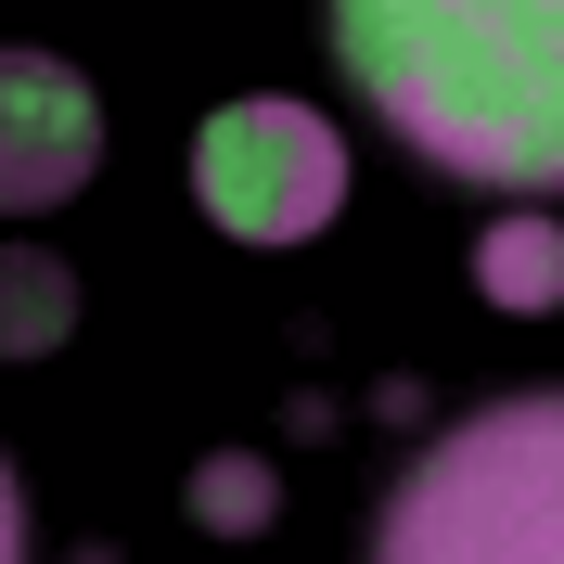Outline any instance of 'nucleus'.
<instances>
[{
  "label": "nucleus",
  "mask_w": 564,
  "mask_h": 564,
  "mask_svg": "<svg viewBox=\"0 0 564 564\" xmlns=\"http://www.w3.org/2000/svg\"><path fill=\"white\" fill-rule=\"evenodd\" d=\"M334 52L423 167L564 193V0H334Z\"/></svg>",
  "instance_id": "obj_1"
},
{
  "label": "nucleus",
  "mask_w": 564,
  "mask_h": 564,
  "mask_svg": "<svg viewBox=\"0 0 564 564\" xmlns=\"http://www.w3.org/2000/svg\"><path fill=\"white\" fill-rule=\"evenodd\" d=\"M386 564H564V398H500L372 513Z\"/></svg>",
  "instance_id": "obj_2"
},
{
  "label": "nucleus",
  "mask_w": 564,
  "mask_h": 564,
  "mask_svg": "<svg viewBox=\"0 0 564 564\" xmlns=\"http://www.w3.org/2000/svg\"><path fill=\"white\" fill-rule=\"evenodd\" d=\"M193 206L231 245H308V231H334V206H347V141H334V116L282 104V90L218 104L193 129Z\"/></svg>",
  "instance_id": "obj_3"
},
{
  "label": "nucleus",
  "mask_w": 564,
  "mask_h": 564,
  "mask_svg": "<svg viewBox=\"0 0 564 564\" xmlns=\"http://www.w3.org/2000/svg\"><path fill=\"white\" fill-rule=\"evenodd\" d=\"M90 167H104V104H90V77H77L65 52L13 39V52H0V206L52 218Z\"/></svg>",
  "instance_id": "obj_4"
},
{
  "label": "nucleus",
  "mask_w": 564,
  "mask_h": 564,
  "mask_svg": "<svg viewBox=\"0 0 564 564\" xmlns=\"http://www.w3.org/2000/svg\"><path fill=\"white\" fill-rule=\"evenodd\" d=\"M475 295H488V308H513V321L564 308V218H552V206L488 218V245H475Z\"/></svg>",
  "instance_id": "obj_5"
},
{
  "label": "nucleus",
  "mask_w": 564,
  "mask_h": 564,
  "mask_svg": "<svg viewBox=\"0 0 564 564\" xmlns=\"http://www.w3.org/2000/svg\"><path fill=\"white\" fill-rule=\"evenodd\" d=\"M0 295H13V308H0V347H13V359H52V347L77 334V270H65V257L13 245V270H0Z\"/></svg>",
  "instance_id": "obj_6"
},
{
  "label": "nucleus",
  "mask_w": 564,
  "mask_h": 564,
  "mask_svg": "<svg viewBox=\"0 0 564 564\" xmlns=\"http://www.w3.org/2000/svg\"><path fill=\"white\" fill-rule=\"evenodd\" d=\"M270 513H282V475H270L257 449H206V462H193V527H218V539H257Z\"/></svg>",
  "instance_id": "obj_7"
}]
</instances>
